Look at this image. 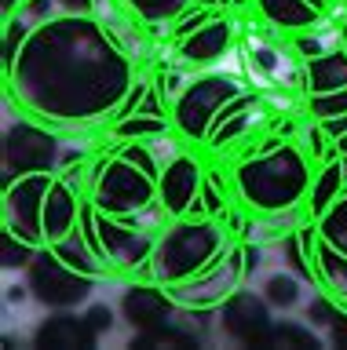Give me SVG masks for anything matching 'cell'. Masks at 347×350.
Here are the masks:
<instances>
[{"label":"cell","instance_id":"cell-1","mask_svg":"<svg viewBox=\"0 0 347 350\" xmlns=\"http://www.w3.org/2000/svg\"><path fill=\"white\" fill-rule=\"evenodd\" d=\"M8 95L44 124L77 128L117 109L136 88L132 55L95 15H51L4 70Z\"/></svg>","mask_w":347,"mask_h":350},{"label":"cell","instance_id":"cell-2","mask_svg":"<svg viewBox=\"0 0 347 350\" xmlns=\"http://www.w3.org/2000/svg\"><path fill=\"white\" fill-rule=\"evenodd\" d=\"M237 197L264 215L292 212L311 190V164L307 153L292 142L270 139L264 150H256L248 161L237 164L234 172Z\"/></svg>","mask_w":347,"mask_h":350},{"label":"cell","instance_id":"cell-3","mask_svg":"<svg viewBox=\"0 0 347 350\" xmlns=\"http://www.w3.org/2000/svg\"><path fill=\"white\" fill-rule=\"evenodd\" d=\"M157 179L161 164L143 139H125L121 150L99 161L92 179V204L106 215L136 219L150 204H157Z\"/></svg>","mask_w":347,"mask_h":350},{"label":"cell","instance_id":"cell-4","mask_svg":"<svg viewBox=\"0 0 347 350\" xmlns=\"http://www.w3.org/2000/svg\"><path fill=\"white\" fill-rule=\"evenodd\" d=\"M227 234L212 215H183L165 234L157 237L150 273L157 284L176 288V284L198 281L227 259Z\"/></svg>","mask_w":347,"mask_h":350},{"label":"cell","instance_id":"cell-5","mask_svg":"<svg viewBox=\"0 0 347 350\" xmlns=\"http://www.w3.org/2000/svg\"><path fill=\"white\" fill-rule=\"evenodd\" d=\"M77 226H81V234L88 237V245L95 248V256L114 270L146 267L150 256H154V245H157V237L150 234V230H139V226L128 223V219L106 215L92 201L81 204Z\"/></svg>","mask_w":347,"mask_h":350},{"label":"cell","instance_id":"cell-6","mask_svg":"<svg viewBox=\"0 0 347 350\" xmlns=\"http://www.w3.org/2000/svg\"><path fill=\"white\" fill-rule=\"evenodd\" d=\"M95 281L99 278H88V273L73 270L70 262H62L51 245L40 248L37 259L26 267V288L48 310H73V306H81L92 295Z\"/></svg>","mask_w":347,"mask_h":350},{"label":"cell","instance_id":"cell-7","mask_svg":"<svg viewBox=\"0 0 347 350\" xmlns=\"http://www.w3.org/2000/svg\"><path fill=\"white\" fill-rule=\"evenodd\" d=\"M237 95H242V84H237L234 77H227V73L198 77V81H190V84L179 92V98H176V109H172L176 128H179L187 139H194V142H198V139H209L216 117H220V109H223L227 103H234Z\"/></svg>","mask_w":347,"mask_h":350},{"label":"cell","instance_id":"cell-8","mask_svg":"<svg viewBox=\"0 0 347 350\" xmlns=\"http://www.w3.org/2000/svg\"><path fill=\"white\" fill-rule=\"evenodd\" d=\"M314 270L318 284L347 303V190L329 204V212L314 219Z\"/></svg>","mask_w":347,"mask_h":350},{"label":"cell","instance_id":"cell-9","mask_svg":"<svg viewBox=\"0 0 347 350\" xmlns=\"http://www.w3.org/2000/svg\"><path fill=\"white\" fill-rule=\"evenodd\" d=\"M59 172H26L4 179V226L44 248V197Z\"/></svg>","mask_w":347,"mask_h":350},{"label":"cell","instance_id":"cell-10","mask_svg":"<svg viewBox=\"0 0 347 350\" xmlns=\"http://www.w3.org/2000/svg\"><path fill=\"white\" fill-rule=\"evenodd\" d=\"M62 142L48 128L34 120H12L4 131V146H0V164H4V179L26 172H55L59 168Z\"/></svg>","mask_w":347,"mask_h":350},{"label":"cell","instance_id":"cell-11","mask_svg":"<svg viewBox=\"0 0 347 350\" xmlns=\"http://www.w3.org/2000/svg\"><path fill=\"white\" fill-rule=\"evenodd\" d=\"M242 278H245V248H237V252H227V259L216 270L205 273V278L176 284V288H168V292H172V299H176V306L205 314V310H212V306H220L227 295L237 288Z\"/></svg>","mask_w":347,"mask_h":350},{"label":"cell","instance_id":"cell-12","mask_svg":"<svg viewBox=\"0 0 347 350\" xmlns=\"http://www.w3.org/2000/svg\"><path fill=\"white\" fill-rule=\"evenodd\" d=\"M220 321L227 328V336L237 339V343H248V347H259L267 339V332L274 328V321H270V303L264 295H253L245 288H234L220 303Z\"/></svg>","mask_w":347,"mask_h":350},{"label":"cell","instance_id":"cell-13","mask_svg":"<svg viewBox=\"0 0 347 350\" xmlns=\"http://www.w3.org/2000/svg\"><path fill=\"white\" fill-rule=\"evenodd\" d=\"M201 183H205V172H201L198 161L194 157H172L165 168H161V179H157L161 212L172 215V219L194 215L198 197H201Z\"/></svg>","mask_w":347,"mask_h":350},{"label":"cell","instance_id":"cell-14","mask_svg":"<svg viewBox=\"0 0 347 350\" xmlns=\"http://www.w3.org/2000/svg\"><path fill=\"white\" fill-rule=\"evenodd\" d=\"M176 310L179 306H176V299H172V292L165 284H161V288L157 284H132V288H125V295H121V314L136 332L168 325Z\"/></svg>","mask_w":347,"mask_h":350},{"label":"cell","instance_id":"cell-15","mask_svg":"<svg viewBox=\"0 0 347 350\" xmlns=\"http://www.w3.org/2000/svg\"><path fill=\"white\" fill-rule=\"evenodd\" d=\"M231 40H234V22L227 15H212L209 22H201L198 29L179 40V55L194 66H205V62L223 59Z\"/></svg>","mask_w":347,"mask_h":350},{"label":"cell","instance_id":"cell-16","mask_svg":"<svg viewBox=\"0 0 347 350\" xmlns=\"http://www.w3.org/2000/svg\"><path fill=\"white\" fill-rule=\"evenodd\" d=\"M77 219H81V201H77V190L66 175H55L51 190L44 197V245H55L77 230Z\"/></svg>","mask_w":347,"mask_h":350},{"label":"cell","instance_id":"cell-17","mask_svg":"<svg viewBox=\"0 0 347 350\" xmlns=\"http://www.w3.org/2000/svg\"><path fill=\"white\" fill-rule=\"evenodd\" d=\"M95 339H99V332L92 328L88 317H77V314H70V310H62L55 317H48V321H40L37 332H34V343L37 347H55V350L95 347Z\"/></svg>","mask_w":347,"mask_h":350},{"label":"cell","instance_id":"cell-18","mask_svg":"<svg viewBox=\"0 0 347 350\" xmlns=\"http://www.w3.org/2000/svg\"><path fill=\"white\" fill-rule=\"evenodd\" d=\"M347 88V51H322L307 59V98Z\"/></svg>","mask_w":347,"mask_h":350},{"label":"cell","instance_id":"cell-19","mask_svg":"<svg viewBox=\"0 0 347 350\" xmlns=\"http://www.w3.org/2000/svg\"><path fill=\"white\" fill-rule=\"evenodd\" d=\"M267 22L281 29H307L318 22V0H256Z\"/></svg>","mask_w":347,"mask_h":350},{"label":"cell","instance_id":"cell-20","mask_svg":"<svg viewBox=\"0 0 347 350\" xmlns=\"http://www.w3.org/2000/svg\"><path fill=\"white\" fill-rule=\"evenodd\" d=\"M344 190H347L344 161H340V157L325 161V168H322L318 175H314V183H311V223L329 212V204H333Z\"/></svg>","mask_w":347,"mask_h":350},{"label":"cell","instance_id":"cell-21","mask_svg":"<svg viewBox=\"0 0 347 350\" xmlns=\"http://www.w3.org/2000/svg\"><path fill=\"white\" fill-rule=\"evenodd\" d=\"M51 248H55V256H59L62 262H70L73 270L88 273V278H103V273L110 270L99 256H95V248L88 245V237L81 234V226H77V230H70V234L62 237V241H55Z\"/></svg>","mask_w":347,"mask_h":350},{"label":"cell","instance_id":"cell-22","mask_svg":"<svg viewBox=\"0 0 347 350\" xmlns=\"http://www.w3.org/2000/svg\"><path fill=\"white\" fill-rule=\"evenodd\" d=\"M168 131V117L165 113H146V109H136V113L117 117L114 135L117 139H157Z\"/></svg>","mask_w":347,"mask_h":350},{"label":"cell","instance_id":"cell-23","mask_svg":"<svg viewBox=\"0 0 347 350\" xmlns=\"http://www.w3.org/2000/svg\"><path fill=\"white\" fill-rule=\"evenodd\" d=\"M37 252L40 245H34V241H26V237H18L15 230H0V267L4 270H26L29 262L37 259Z\"/></svg>","mask_w":347,"mask_h":350},{"label":"cell","instance_id":"cell-24","mask_svg":"<svg viewBox=\"0 0 347 350\" xmlns=\"http://www.w3.org/2000/svg\"><path fill=\"white\" fill-rule=\"evenodd\" d=\"M125 4L150 26H168L190 8V0H125Z\"/></svg>","mask_w":347,"mask_h":350},{"label":"cell","instance_id":"cell-25","mask_svg":"<svg viewBox=\"0 0 347 350\" xmlns=\"http://www.w3.org/2000/svg\"><path fill=\"white\" fill-rule=\"evenodd\" d=\"M300 281L292 273H270L264 281V299L274 306V310H289V306L300 303Z\"/></svg>","mask_w":347,"mask_h":350},{"label":"cell","instance_id":"cell-26","mask_svg":"<svg viewBox=\"0 0 347 350\" xmlns=\"http://www.w3.org/2000/svg\"><path fill=\"white\" fill-rule=\"evenodd\" d=\"M132 347H198V339L190 332H179V328L161 325V328H146V332H136V343Z\"/></svg>","mask_w":347,"mask_h":350},{"label":"cell","instance_id":"cell-27","mask_svg":"<svg viewBox=\"0 0 347 350\" xmlns=\"http://www.w3.org/2000/svg\"><path fill=\"white\" fill-rule=\"evenodd\" d=\"M37 22H29L23 11L18 15H12V18H4V70L15 62V55H18V48L26 44V37H29V29H34Z\"/></svg>","mask_w":347,"mask_h":350},{"label":"cell","instance_id":"cell-28","mask_svg":"<svg viewBox=\"0 0 347 350\" xmlns=\"http://www.w3.org/2000/svg\"><path fill=\"white\" fill-rule=\"evenodd\" d=\"M259 347H318V339H314L311 328H300V325H274Z\"/></svg>","mask_w":347,"mask_h":350},{"label":"cell","instance_id":"cell-29","mask_svg":"<svg viewBox=\"0 0 347 350\" xmlns=\"http://www.w3.org/2000/svg\"><path fill=\"white\" fill-rule=\"evenodd\" d=\"M307 106H311V113L318 120L340 117V113H347V88H340V92H333V95H311Z\"/></svg>","mask_w":347,"mask_h":350},{"label":"cell","instance_id":"cell-30","mask_svg":"<svg viewBox=\"0 0 347 350\" xmlns=\"http://www.w3.org/2000/svg\"><path fill=\"white\" fill-rule=\"evenodd\" d=\"M223 212V197H220V190H216V183L212 179H205L201 183V197H198V208H194V215H220Z\"/></svg>","mask_w":347,"mask_h":350},{"label":"cell","instance_id":"cell-31","mask_svg":"<svg viewBox=\"0 0 347 350\" xmlns=\"http://www.w3.org/2000/svg\"><path fill=\"white\" fill-rule=\"evenodd\" d=\"M84 317L92 321L95 332H110V328H114V310H110V306H92Z\"/></svg>","mask_w":347,"mask_h":350},{"label":"cell","instance_id":"cell-32","mask_svg":"<svg viewBox=\"0 0 347 350\" xmlns=\"http://www.w3.org/2000/svg\"><path fill=\"white\" fill-rule=\"evenodd\" d=\"M55 11L59 15H92L95 0H55Z\"/></svg>","mask_w":347,"mask_h":350},{"label":"cell","instance_id":"cell-33","mask_svg":"<svg viewBox=\"0 0 347 350\" xmlns=\"http://www.w3.org/2000/svg\"><path fill=\"white\" fill-rule=\"evenodd\" d=\"M318 128L325 131V139H340V135H347V113H340V117H325V120H318Z\"/></svg>","mask_w":347,"mask_h":350},{"label":"cell","instance_id":"cell-34","mask_svg":"<svg viewBox=\"0 0 347 350\" xmlns=\"http://www.w3.org/2000/svg\"><path fill=\"white\" fill-rule=\"evenodd\" d=\"M329 343L333 347H347V314L340 310L333 317V325H329Z\"/></svg>","mask_w":347,"mask_h":350},{"label":"cell","instance_id":"cell-35","mask_svg":"<svg viewBox=\"0 0 347 350\" xmlns=\"http://www.w3.org/2000/svg\"><path fill=\"white\" fill-rule=\"evenodd\" d=\"M256 62L264 66V70H274V55H270L267 48H259V51H256Z\"/></svg>","mask_w":347,"mask_h":350},{"label":"cell","instance_id":"cell-36","mask_svg":"<svg viewBox=\"0 0 347 350\" xmlns=\"http://www.w3.org/2000/svg\"><path fill=\"white\" fill-rule=\"evenodd\" d=\"M0 4H4V18H12V15H15V8H23L26 0H0Z\"/></svg>","mask_w":347,"mask_h":350},{"label":"cell","instance_id":"cell-37","mask_svg":"<svg viewBox=\"0 0 347 350\" xmlns=\"http://www.w3.org/2000/svg\"><path fill=\"white\" fill-rule=\"evenodd\" d=\"M194 4H201V8H220L223 0H194Z\"/></svg>","mask_w":347,"mask_h":350},{"label":"cell","instance_id":"cell-38","mask_svg":"<svg viewBox=\"0 0 347 350\" xmlns=\"http://www.w3.org/2000/svg\"><path fill=\"white\" fill-rule=\"evenodd\" d=\"M340 161H344V175H347V153H344V157H340Z\"/></svg>","mask_w":347,"mask_h":350},{"label":"cell","instance_id":"cell-39","mask_svg":"<svg viewBox=\"0 0 347 350\" xmlns=\"http://www.w3.org/2000/svg\"><path fill=\"white\" fill-rule=\"evenodd\" d=\"M234 4H242V0H234Z\"/></svg>","mask_w":347,"mask_h":350},{"label":"cell","instance_id":"cell-40","mask_svg":"<svg viewBox=\"0 0 347 350\" xmlns=\"http://www.w3.org/2000/svg\"><path fill=\"white\" fill-rule=\"evenodd\" d=\"M344 51H347V44H344Z\"/></svg>","mask_w":347,"mask_h":350}]
</instances>
